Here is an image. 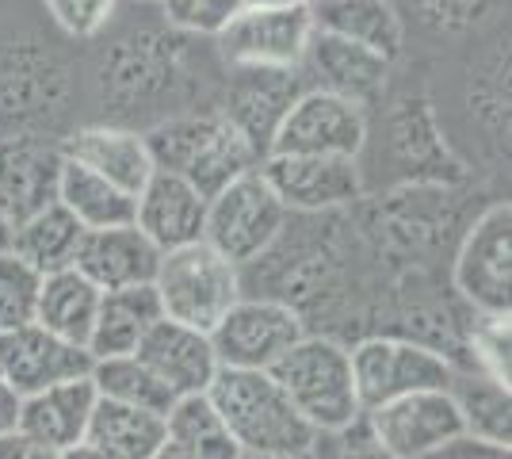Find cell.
Returning a JSON list of instances; mask_svg holds the SVG:
<instances>
[{"instance_id": "3", "label": "cell", "mask_w": 512, "mask_h": 459, "mask_svg": "<svg viewBox=\"0 0 512 459\" xmlns=\"http://www.w3.org/2000/svg\"><path fill=\"white\" fill-rule=\"evenodd\" d=\"M268 375L283 387L291 406L299 410L302 421L314 433L341 429V425H348V421H356L363 414L356 379H352L348 345L337 341V337L306 333Z\"/></svg>"}, {"instance_id": "11", "label": "cell", "mask_w": 512, "mask_h": 459, "mask_svg": "<svg viewBox=\"0 0 512 459\" xmlns=\"http://www.w3.org/2000/svg\"><path fill=\"white\" fill-rule=\"evenodd\" d=\"M367 146V115L341 96H329L318 88H306L295 108L287 111L279 127L272 153H295V157H360ZM268 153V157H272Z\"/></svg>"}, {"instance_id": "23", "label": "cell", "mask_w": 512, "mask_h": 459, "mask_svg": "<svg viewBox=\"0 0 512 459\" xmlns=\"http://www.w3.org/2000/svg\"><path fill=\"white\" fill-rule=\"evenodd\" d=\"M306 8H310L314 27L325 35L363 46V50L386 58L390 66L402 54L406 31H402V16L394 12L390 0H318Z\"/></svg>"}, {"instance_id": "19", "label": "cell", "mask_w": 512, "mask_h": 459, "mask_svg": "<svg viewBox=\"0 0 512 459\" xmlns=\"http://www.w3.org/2000/svg\"><path fill=\"white\" fill-rule=\"evenodd\" d=\"M65 69L50 54L8 50L0 58V123L20 127L16 134H31V123H50L62 115Z\"/></svg>"}, {"instance_id": "14", "label": "cell", "mask_w": 512, "mask_h": 459, "mask_svg": "<svg viewBox=\"0 0 512 459\" xmlns=\"http://www.w3.org/2000/svg\"><path fill=\"white\" fill-rule=\"evenodd\" d=\"M367 425L394 459H425L448 440L463 437V417L448 391H421L367 410Z\"/></svg>"}, {"instance_id": "43", "label": "cell", "mask_w": 512, "mask_h": 459, "mask_svg": "<svg viewBox=\"0 0 512 459\" xmlns=\"http://www.w3.org/2000/svg\"><path fill=\"white\" fill-rule=\"evenodd\" d=\"M153 459H192V456H188V452H184V448H176V444H172V440H165V444H161V448H157V452H153Z\"/></svg>"}, {"instance_id": "5", "label": "cell", "mask_w": 512, "mask_h": 459, "mask_svg": "<svg viewBox=\"0 0 512 459\" xmlns=\"http://www.w3.org/2000/svg\"><path fill=\"white\" fill-rule=\"evenodd\" d=\"M348 360H352V379H356L363 414L406 394L448 391L455 375L451 360H444L436 349L417 345L409 337H390V333L356 337Z\"/></svg>"}, {"instance_id": "18", "label": "cell", "mask_w": 512, "mask_h": 459, "mask_svg": "<svg viewBox=\"0 0 512 459\" xmlns=\"http://www.w3.org/2000/svg\"><path fill=\"white\" fill-rule=\"evenodd\" d=\"M157 264H161V249L130 222V226L85 230L73 268L100 291H123V287L153 284Z\"/></svg>"}, {"instance_id": "40", "label": "cell", "mask_w": 512, "mask_h": 459, "mask_svg": "<svg viewBox=\"0 0 512 459\" xmlns=\"http://www.w3.org/2000/svg\"><path fill=\"white\" fill-rule=\"evenodd\" d=\"M0 459H58V452L20 429H8V433H0Z\"/></svg>"}, {"instance_id": "2", "label": "cell", "mask_w": 512, "mask_h": 459, "mask_svg": "<svg viewBox=\"0 0 512 459\" xmlns=\"http://www.w3.org/2000/svg\"><path fill=\"white\" fill-rule=\"evenodd\" d=\"M146 146L153 157V173H169L192 184L203 199H214L237 176L260 169V157L218 111L165 119L146 134Z\"/></svg>"}, {"instance_id": "21", "label": "cell", "mask_w": 512, "mask_h": 459, "mask_svg": "<svg viewBox=\"0 0 512 459\" xmlns=\"http://www.w3.org/2000/svg\"><path fill=\"white\" fill-rule=\"evenodd\" d=\"M134 226L161 253L195 245L203 241V226H207V199L176 176L153 173L146 188L134 196Z\"/></svg>"}, {"instance_id": "36", "label": "cell", "mask_w": 512, "mask_h": 459, "mask_svg": "<svg viewBox=\"0 0 512 459\" xmlns=\"http://www.w3.org/2000/svg\"><path fill=\"white\" fill-rule=\"evenodd\" d=\"M172 27L218 39L241 16V0H161Z\"/></svg>"}, {"instance_id": "38", "label": "cell", "mask_w": 512, "mask_h": 459, "mask_svg": "<svg viewBox=\"0 0 512 459\" xmlns=\"http://www.w3.org/2000/svg\"><path fill=\"white\" fill-rule=\"evenodd\" d=\"M46 12L54 16V23L73 39H92L107 27V20L115 16L119 0H43Z\"/></svg>"}, {"instance_id": "30", "label": "cell", "mask_w": 512, "mask_h": 459, "mask_svg": "<svg viewBox=\"0 0 512 459\" xmlns=\"http://www.w3.org/2000/svg\"><path fill=\"white\" fill-rule=\"evenodd\" d=\"M58 203L85 230H107V226H130L134 222V196L107 184L104 176L88 173L81 165L65 161L58 180Z\"/></svg>"}, {"instance_id": "44", "label": "cell", "mask_w": 512, "mask_h": 459, "mask_svg": "<svg viewBox=\"0 0 512 459\" xmlns=\"http://www.w3.org/2000/svg\"><path fill=\"white\" fill-rule=\"evenodd\" d=\"M58 459H104V456H96L88 444H77V448H69V452H62Z\"/></svg>"}, {"instance_id": "20", "label": "cell", "mask_w": 512, "mask_h": 459, "mask_svg": "<svg viewBox=\"0 0 512 459\" xmlns=\"http://www.w3.org/2000/svg\"><path fill=\"white\" fill-rule=\"evenodd\" d=\"M62 157L81 165L88 173L104 176L119 192L138 196L153 176V157L146 146V134L127 131V127H81L58 142Z\"/></svg>"}, {"instance_id": "24", "label": "cell", "mask_w": 512, "mask_h": 459, "mask_svg": "<svg viewBox=\"0 0 512 459\" xmlns=\"http://www.w3.org/2000/svg\"><path fill=\"white\" fill-rule=\"evenodd\" d=\"M161 299L153 284L123 287V291H100L96 322L88 337V356L92 360H111V356H134L142 337L161 322Z\"/></svg>"}, {"instance_id": "4", "label": "cell", "mask_w": 512, "mask_h": 459, "mask_svg": "<svg viewBox=\"0 0 512 459\" xmlns=\"http://www.w3.org/2000/svg\"><path fill=\"white\" fill-rule=\"evenodd\" d=\"M153 291L169 322L192 326L199 333H211L226 318V310L245 295L241 268L226 261L222 253H214L207 241L161 253Z\"/></svg>"}, {"instance_id": "10", "label": "cell", "mask_w": 512, "mask_h": 459, "mask_svg": "<svg viewBox=\"0 0 512 459\" xmlns=\"http://www.w3.org/2000/svg\"><path fill=\"white\" fill-rule=\"evenodd\" d=\"M260 176L287 207V215H333L363 199L360 161L352 157L272 153L260 161Z\"/></svg>"}, {"instance_id": "6", "label": "cell", "mask_w": 512, "mask_h": 459, "mask_svg": "<svg viewBox=\"0 0 512 459\" xmlns=\"http://www.w3.org/2000/svg\"><path fill=\"white\" fill-rule=\"evenodd\" d=\"M287 222H291L287 207L264 184L260 169H253V173L237 176L234 184L222 188L214 199H207L203 241L230 264L249 268L283 238Z\"/></svg>"}, {"instance_id": "41", "label": "cell", "mask_w": 512, "mask_h": 459, "mask_svg": "<svg viewBox=\"0 0 512 459\" xmlns=\"http://www.w3.org/2000/svg\"><path fill=\"white\" fill-rule=\"evenodd\" d=\"M16 417H20V394L8 387V379L0 375V433L16 429Z\"/></svg>"}, {"instance_id": "29", "label": "cell", "mask_w": 512, "mask_h": 459, "mask_svg": "<svg viewBox=\"0 0 512 459\" xmlns=\"http://www.w3.org/2000/svg\"><path fill=\"white\" fill-rule=\"evenodd\" d=\"M451 402L463 417V433L490 444H505L512 437V398L509 387L493 383L486 375L470 372V368H455L451 375Z\"/></svg>"}, {"instance_id": "42", "label": "cell", "mask_w": 512, "mask_h": 459, "mask_svg": "<svg viewBox=\"0 0 512 459\" xmlns=\"http://www.w3.org/2000/svg\"><path fill=\"white\" fill-rule=\"evenodd\" d=\"M306 0H241V8H295Z\"/></svg>"}, {"instance_id": "45", "label": "cell", "mask_w": 512, "mask_h": 459, "mask_svg": "<svg viewBox=\"0 0 512 459\" xmlns=\"http://www.w3.org/2000/svg\"><path fill=\"white\" fill-rule=\"evenodd\" d=\"M8 249H12V226L0 215V253H8Z\"/></svg>"}, {"instance_id": "25", "label": "cell", "mask_w": 512, "mask_h": 459, "mask_svg": "<svg viewBox=\"0 0 512 459\" xmlns=\"http://www.w3.org/2000/svg\"><path fill=\"white\" fill-rule=\"evenodd\" d=\"M390 150L398 165L421 176V184H448L459 176V165L451 161L444 138L432 123V108L425 96H406L390 115Z\"/></svg>"}, {"instance_id": "37", "label": "cell", "mask_w": 512, "mask_h": 459, "mask_svg": "<svg viewBox=\"0 0 512 459\" xmlns=\"http://www.w3.org/2000/svg\"><path fill=\"white\" fill-rule=\"evenodd\" d=\"M413 8L436 31H470L493 20L505 8V0H413Z\"/></svg>"}, {"instance_id": "47", "label": "cell", "mask_w": 512, "mask_h": 459, "mask_svg": "<svg viewBox=\"0 0 512 459\" xmlns=\"http://www.w3.org/2000/svg\"><path fill=\"white\" fill-rule=\"evenodd\" d=\"M241 459H249V456H241Z\"/></svg>"}, {"instance_id": "32", "label": "cell", "mask_w": 512, "mask_h": 459, "mask_svg": "<svg viewBox=\"0 0 512 459\" xmlns=\"http://www.w3.org/2000/svg\"><path fill=\"white\" fill-rule=\"evenodd\" d=\"M92 387L107 402H119V406H130V410H146V414H157V417H165L176 406L169 387L138 356L96 360L92 364Z\"/></svg>"}, {"instance_id": "12", "label": "cell", "mask_w": 512, "mask_h": 459, "mask_svg": "<svg viewBox=\"0 0 512 459\" xmlns=\"http://www.w3.org/2000/svg\"><path fill=\"white\" fill-rule=\"evenodd\" d=\"M314 35L310 8H241L214 43L226 66H268V69H299L306 43Z\"/></svg>"}, {"instance_id": "27", "label": "cell", "mask_w": 512, "mask_h": 459, "mask_svg": "<svg viewBox=\"0 0 512 459\" xmlns=\"http://www.w3.org/2000/svg\"><path fill=\"white\" fill-rule=\"evenodd\" d=\"M85 444L104 459H153V452L165 444V417L100 398L88 421Z\"/></svg>"}, {"instance_id": "7", "label": "cell", "mask_w": 512, "mask_h": 459, "mask_svg": "<svg viewBox=\"0 0 512 459\" xmlns=\"http://www.w3.org/2000/svg\"><path fill=\"white\" fill-rule=\"evenodd\" d=\"M451 284L474 314L509 318L512 310V207L490 203L463 230L451 261Z\"/></svg>"}, {"instance_id": "15", "label": "cell", "mask_w": 512, "mask_h": 459, "mask_svg": "<svg viewBox=\"0 0 512 459\" xmlns=\"http://www.w3.org/2000/svg\"><path fill=\"white\" fill-rule=\"evenodd\" d=\"M92 364L96 360L88 356V349L69 345L35 322L0 333V375L20 398H31L69 379H85L92 375Z\"/></svg>"}, {"instance_id": "22", "label": "cell", "mask_w": 512, "mask_h": 459, "mask_svg": "<svg viewBox=\"0 0 512 459\" xmlns=\"http://www.w3.org/2000/svg\"><path fill=\"white\" fill-rule=\"evenodd\" d=\"M96 402H100V394L92 387V375L69 379V383H58V387H46V391L31 394V398H20L16 429L62 456L69 448L85 444Z\"/></svg>"}, {"instance_id": "26", "label": "cell", "mask_w": 512, "mask_h": 459, "mask_svg": "<svg viewBox=\"0 0 512 459\" xmlns=\"http://www.w3.org/2000/svg\"><path fill=\"white\" fill-rule=\"evenodd\" d=\"M96 306H100V287L88 284L77 268H65V272L43 276L39 306H35V326H43L46 333L62 337L77 349H88Z\"/></svg>"}, {"instance_id": "35", "label": "cell", "mask_w": 512, "mask_h": 459, "mask_svg": "<svg viewBox=\"0 0 512 459\" xmlns=\"http://www.w3.org/2000/svg\"><path fill=\"white\" fill-rule=\"evenodd\" d=\"M302 459H394V456H390L383 444H379V437L371 433L367 414H360L356 421L341 425V429L314 433L310 452Z\"/></svg>"}, {"instance_id": "39", "label": "cell", "mask_w": 512, "mask_h": 459, "mask_svg": "<svg viewBox=\"0 0 512 459\" xmlns=\"http://www.w3.org/2000/svg\"><path fill=\"white\" fill-rule=\"evenodd\" d=\"M425 459H509V448L505 444H490V440H478V437H455L448 440L444 448L428 452Z\"/></svg>"}, {"instance_id": "13", "label": "cell", "mask_w": 512, "mask_h": 459, "mask_svg": "<svg viewBox=\"0 0 512 459\" xmlns=\"http://www.w3.org/2000/svg\"><path fill=\"white\" fill-rule=\"evenodd\" d=\"M62 165V146L46 142L43 134L0 138V215L12 230L58 203Z\"/></svg>"}, {"instance_id": "16", "label": "cell", "mask_w": 512, "mask_h": 459, "mask_svg": "<svg viewBox=\"0 0 512 459\" xmlns=\"http://www.w3.org/2000/svg\"><path fill=\"white\" fill-rule=\"evenodd\" d=\"M299 73H310L318 92H329V96H341L356 108H367L379 92L386 88V77H390V62L363 50L356 43H344L337 35H325L314 27L310 43H306V54L299 62Z\"/></svg>"}, {"instance_id": "8", "label": "cell", "mask_w": 512, "mask_h": 459, "mask_svg": "<svg viewBox=\"0 0 512 459\" xmlns=\"http://www.w3.org/2000/svg\"><path fill=\"white\" fill-rule=\"evenodd\" d=\"M310 329L291 306L276 299L241 295L226 318L211 329V345L218 356V368L234 372H272L287 352L299 345Z\"/></svg>"}, {"instance_id": "31", "label": "cell", "mask_w": 512, "mask_h": 459, "mask_svg": "<svg viewBox=\"0 0 512 459\" xmlns=\"http://www.w3.org/2000/svg\"><path fill=\"white\" fill-rule=\"evenodd\" d=\"M165 440L184 448L192 459H241L237 440L230 437L207 394L176 398V406L165 414Z\"/></svg>"}, {"instance_id": "1", "label": "cell", "mask_w": 512, "mask_h": 459, "mask_svg": "<svg viewBox=\"0 0 512 459\" xmlns=\"http://www.w3.org/2000/svg\"><path fill=\"white\" fill-rule=\"evenodd\" d=\"M207 398L226 421L241 456L249 459H302L310 452L314 429L302 421L276 379L268 372L218 368Z\"/></svg>"}, {"instance_id": "17", "label": "cell", "mask_w": 512, "mask_h": 459, "mask_svg": "<svg viewBox=\"0 0 512 459\" xmlns=\"http://www.w3.org/2000/svg\"><path fill=\"white\" fill-rule=\"evenodd\" d=\"M134 356L169 387L172 398L207 394V387L218 375V356H214L211 333H199V329L169 322V318H161L142 337V345H138Z\"/></svg>"}, {"instance_id": "28", "label": "cell", "mask_w": 512, "mask_h": 459, "mask_svg": "<svg viewBox=\"0 0 512 459\" xmlns=\"http://www.w3.org/2000/svg\"><path fill=\"white\" fill-rule=\"evenodd\" d=\"M81 238H85V226L73 219L62 203H50L35 219L20 222L12 230V253L23 264H31L39 276H54V272L73 268Z\"/></svg>"}, {"instance_id": "33", "label": "cell", "mask_w": 512, "mask_h": 459, "mask_svg": "<svg viewBox=\"0 0 512 459\" xmlns=\"http://www.w3.org/2000/svg\"><path fill=\"white\" fill-rule=\"evenodd\" d=\"M463 345H467L470 372L509 387V318H493V314H474L470 310Z\"/></svg>"}, {"instance_id": "9", "label": "cell", "mask_w": 512, "mask_h": 459, "mask_svg": "<svg viewBox=\"0 0 512 459\" xmlns=\"http://www.w3.org/2000/svg\"><path fill=\"white\" fill-rule=\"evenodd\" d=\"M302 92H306V77H302L299 69L230 66V73H226V96H222L218 115L264 161L272 153V142H276L287 111L295 108V100H299Z\"/></svg>"}, {"instance_id": "34", "label": "cell", "mask_w": 512, "mask_h": 459, "mask_svg": "<svg viewBox=\"0 0 512 459\" xmlns=\"http://www.w3.org/2000/svg\"><path fill=\"white\" fill-rule=\"evenodd\" d=\"M39 287H43V276L31 264H23L12 249L0 253V333L35 322Z\"/></svg>"}, {"instance_id": "46", "label": "cell", "mask_w": 512, "mask_h": 459, "mask_svg": "<svg viewBox=\"0 0 512 459\" xmlns=\"http://www.w3.org/2000/svg\"><path fill=\"white\" fill-rule=\"evenodd\" d=\"M306 4H318V0H306Z\"/></svg>"}]
</instances>
